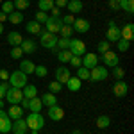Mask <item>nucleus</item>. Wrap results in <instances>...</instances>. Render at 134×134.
<instances>
[{"instance_id": "obj_1", "label": "nucleus", "mask_w": 134, "mask_h": 134, "mask_svg": "<svg viewBox=\"0 0 134 134\" xmlns=\"http://www.w3.org/2000/svg\"><path fill=\"white\" fill-rule=\"evenodd\" d=\"M25 124L29 127V131H41L45 127V118L41 113H29L25 118Z\"/></svg>"}, {"instance_id": "obj_2", "label": "nucleus", "mask_w": 134, "mask_h": 134, "mask_svg": "<svg viewBox=\"0 0 134 134\" xmlns=\"http://www.w3.org/2000/svg\"><path fill=\"white\" fill-rule=\"evenodd\" d=\"M7 82H9V86H13V88H18V90H21V88L29 82V81H27V75H25L23 72L16 70V72H13V73L9 75V81H7Z\"/></svg>"}, {"instance_id": "obj_3", "label": "nucleus", "mask_w": 134, "mask_h": 134, "mask_svg": "<svg viewBox=\"0 0 134 134\" xmlns=\"http://www.w3.org/2000/svg\"><path fill=\"white\" fill-rule=\"evenodd\" d=\"M107 77H109V72H107L105 66H98L97 64L95 68L90 70V81H93V82H102Z\"/></svg>"}, {"instance_id": "obj_4", "label": "nucleus", "mask_w": 134, "mask_h": 134, "mask_svg": "<svg viewBox=\"0 0 134 134\" xmlns=\"http://www.w3.org/2000/svg\"><path fill=\"white\" fill-rule=\"evenodd\" d=\"M40 43H41V47L45 48H48V50H54L55 47H57V36L55 34H52V32H41L40 34Z\"/></svg>"}, {"instance_id": "obj_5", "label": "nucleus", "mask_w": 134, "mask_h": 134, "mask_svg": "<svg viewBox=\"0 0 134 134\" xmlns=\"http://www.w3.org/2000/svg\"><path fill=\"white\" fill-rule=\"evenodd\" d=\"M4 98L9 102V105H13V104H20L21 98H23V93H21V90H18V88L9 86V90H7V93H5Z\"/></svg>"}, {"instance_id": "obj_6", "label": "nucleus", "mask_w": 134, "mask_h": 134, "mask_svg": "<svg viewBox=\"0 0 134 134\" xmlns=\"http://www.w3.org/2000/svg\"><path fill=\"white\" fill-rule=\"evenodd\" d=\"M102 61L105 64V68H114V66H118L120 64V57H118V54L113 50H107L102 54Z\"/></svg>"}, {"instance_id": "obj_7", "label": "nucleus", "mask_w": 134, "mask_h": 134, "mask_svg": "<svg viewBox=\"0 0 134 134\" xmlns=\"http://www.w3.org/2000/svg\"><path fill=\"white\" fill-rule=\"evenodd\" d=\"M64 25L61 18H55V16H48V20L45 21V29L47 32H52V34H57L61 31V27Z\"/></svg>"}, {"instance_id": "obj_8", "label": "nucleus", "mask_w": 134, "mask_h": 134, "mask_svg": "<svg viewBox=\"0 0 134 134\" xmlns=\"http://www.w3.org/2000/svg\"><path fill=\"white\" fill-rule=\"evenodd\" d=\"M105 40L109 43H116L120 40V27L114 23V21H109V27L105 31Z\"/></svg>"}, {"instance_id": "obj_9", "label": "nucleus", "mask_w": 134, "mask_h": 134, "mask_svg": "<svg viewBox=\"0 0 134 134\" xmlns=\"http://www.w3.org/2000/svg\"><path fill=\"white\" fill-rule=\"evenodd\" d=\"M68 50L72 52L73 55H81V57H82L84 54H86V43H84L82 40H70Z\"/></svg>"}, {"instance_id": "obj_10", "label": "nucleus", "mask_w": 134, "mask_h": 134, "mask_svg": "<svg viewBox=\"0 0 134 134\" xmlns=\"http://www.w3.org/2000/svg\"><path fill=\"white\" fill-rule=\"evenodd\" d=\"M47 116L50 118L52 122H61L63 118H64V109H63L61 105H50L48 107V111H47Z\"/></svg>"}, {"instance_id": "obj_11", "label": "nucleus", "mask_w": 134, "mask_h": 134, "mask_svg": "<svg viewBox=\"0 0 134 134\" xmlns=\"http://www.w3.org/2000/svg\"><path fill=\"white\" fill-rule=\"evenodd\" d=\"M11 125H13V120L7 116V111L0 109V132L7 134L11 131Z\"/></svg>"}, {"instance_id": "obj_12", "label": "nucleus", "mask_w": 134, "mask_h": 134, "mask_svg": "<svg viewBox=\"0 0 134 134\" xmlns=\"http://www.w3.org/2000/svg\"><path fill=\"white\" fill-rule=\"evenodd\" d=\"M113 93H114V97H118V98H124L125 95L129 93V86H127V82H124V79L116 81L113 84Z\"/></svg>"}, {"instance_id": "obj_13", "label": "nucleus", "mask_w": 134, "mask_h": 134, "mask_svg": "<svg viewBox=\"0 0 134 134\" xmlns=\"http://www.w3.org/2000/svg\"><path fill=\"white\" fill-rule=\"evenodd\" d=\"M90 21L88 20H82V18H75V21H73V25H72V29L73 32H79V34H84V32H88L90 31Z\"/></svg>"}, {"instance_id": "obj_14", "label": "nucleus", "mask_w": 134, "mask_h": 134, "mask_svg": "<svg viewBox=\"0 0 134 134\" xmlns=\"http://www.w3.org/2000/svg\"><path fill=\"white\" fill-rule=\"evenodd\" d=\"M11 131H13V134H27V132H29V127H27V124H25L23 118H18V120L13 122Z\"/></svg>"}, {"instance_id": "obj_15", "label": "nucleus", "mask_w": 134, "mask_h": 134, "mask_svg": "<svg viewBox=\"0 0 134 134\" xmlns=\"http://www.w3.org/2000/svg\"><path fill=\"white\" fill-rule=\"evenodd\" d=\"M98 64V57H97V54L93 52V54H84L82 55V66L84 68H88V70H91V68H95Z\"/></svg>"}, {"instance_id": "obj_16", "label": "nucleus", "mask_w": 134, "mask_h": 134, "mask_svg": "<svg viewBox=\"0 0 134 134\" xmlns=\"http://www.w3.org/2000/svg\"><path fill=\"white\" fill-rule=\"evenodd\" d=\"M120 38L125 41H132L134 40V23H125L120 29Z\"/></svg>"}, {"instance_id": "obj_17", "label": "nucleus", "mask_w": 134, "mask_h": 134, "mask_svg": "<svg viewBox=\"0 0 134 134\" xmlns=\"http://www.w3.org/2000/svg\"><path fill=\"white\" fill-rule=\"evenodd\" d=\"M72 77V73H70V70L66 68V66H59L57 70H55V81L61 84H66V81Z\"/></svg>"}, {"instance_id": "obj_18", "label": "nucleus", "mask_w": 134, "mask_h": 134, "mask_svg": "<svg viewBox=\"0 0 134 134\" xmlns=\"http://www.w3.org/2000/svg\"><path fill=\"white\" fill-rule=\"evenodd\" d=\"M11 120H18V118H23V109H21L20 104H13L9 105V113H7Z\"/></svg>"}, {"instance_id": "obj_19", "label": "nucleus", "mask_w": 134, "mask_h": 134, "mask_svg": "<svg viewBox=\"0 0 134 134\" xmlns=\"http://www.w3.org/2000/svg\"><path fill=\"white\" fill-rule=\"evenodd\" d=\"M21 41H23V36H21L20 32H16V31H13L7 34V43H9L11 47H20Z\"/></svg>"}, {"instance_id": "obj_20", "label": "nucleus", "mask_w": 134, "mask_h": 134, "mask_svg": "<svg viewBox=\"0 0 134 134\" xmlns=\"http://www.w3.org/2000/svg\"><path fill=\"white\" fill-rule=\"evenodd\" d=\"M21 93H23V98H34V97H38V88H36L34 84L27 82L21 88Z\"/></svg>"}, {"instance_id": "obj_21", "label": "nucleus", "mask_w": 134, "mask_h": 134, "mask_svg": "<svg viewBox=\"0 0 134 134\" xmlns=\"http://www.w3.org/2000/svg\"><path fill=\"white\" fill-rule=\"evenodd\" d=\"M34 68H36V64H34L31 59H21L20 72H23L25 75H31V73H34Z\"/></svg>"}, {"instance_id": "obj_22", "label": "nucleus", "mask_w": 134, "mask_h": 134, "mask_svg": "<svg viewBox=\"0 0 134 134\" xmlns=\"http://www.w3.org/2000/svg\"><path fill=\"white\" fill-rule=\"evenodd\" d=\"M25 31L29 32V34H38V36L43 32V31H41V23H38L36 20L27 21V23H25Z\"/></svg>"}, {"instance_id": "obj_23", "label": "nucleus", "mask_w": 134, "mask_h": 134, "mask_svg": "<svg viewBox=\"0 0 134 134\" xmlns=\"http://www.w3.org/2000/svg\"><path fill=\"white\" fill-rule=\"evenodd\" d=\"M20 48L23 50V54H34L36 52V41L34 40H23Z\"/></svg>"}, {"instance_id": "obj_24", "label": "nucleus", "mask_w": 134, "mask_h": 134, "mask_svg": "<svg viewBox=\"0 0 134 134\" xmlns=\"http://www.w3.org/2000/svg\"><path fill=\"white\" fill-rule=\"evenodd\" d=\"M66 7H68V11H70L72 14H77V13H81V11H82L84 4L81 2V0H68Z\"/></svg>"}, {"instance_id": "obj_25", "label": "nucleus", "mask_w": 134, "mask_h": 134, "mask_svg": "<svg viewBox=\"0 0 134 134\" xmlns=\"http://www.w3.org/2000/svg\"><path fill=\"white\" fill-rule=\"evenodd\" d=\"M40 98H41V104H43V105H47V107H50V105H55V104H57V97H55L54 93H50V91L45 93V95H41Z\"/></svg>"}, {"instance_id": "obj_26", "label": "nucleus", "mask_w": 134, "mask_h": 134, "mask_svg": "<svg viewBox=\"0 0 134 134\" xmlns=\"http://www.w3.org/2000/svg\"><path fill=\"white\" fill-rule=\"evenodd\" d=\"M7 20L13 23V25H18V23H23V13L21 11H13L7 14Z\"/></svg>"}, {"instance_id": "obj_27", "label": "nucleus", "mask_w": 134, "mask_h": 134, "mask_svg": "<svg viewBox=\"0 0 134 134\" xmlns=\"http://www.w3.org/2000/svg\"><path fill=\"white\" fill-rule=\"evenodd\" d=\"M81 79L79 77H70L68 81H66V88L70 90V91H79L81 90Z\"/></svg>"}, {"instance_id": "obj_28", "label": "nucleus", "mask_w": 134, "mask_h": 134, "mask_svg": "<svg viewBox=\"0 0 134 134\" xmlns=\"http://www.w3.org/2000/svg\"><path fill=\"white\" fill-rule=\"evenodd\" d=\"M43 107L41 104V98H38V97H34V98H31V102H29V111L31 113H40Z\"/></svg>"}, {"instance_id": "obj_29", "label": "nucleus", "mask_w": 134, "mask_h": 134, "mask_svg": "<svg viewBox=\"0 0 134 134\" xmlns=\"http://www.w3.org/2000/svg\"><path fill=\"white\" fill-rule=\"evenodd\" d=\"M120 9H124L127 14L134 13V0H120Z\"/></svg>"}, {"instance_id": "obj_30", "label": "nucleus", "mask_w": 134, "mask_h": 134, "mask_svg": "<svg viewBox=\"0 0 134 134\" xmlns=\"http://www.w3.org/2000/svg\"><path fill=\"white\" fill-rule=\"evenodd\" d=\"M111 125V118L107 116V114H100L98 118H97V127L98 129H105V127H109Z\"/></svg>"}, {"instance_id": "obj_31", "label": "nucleus", "mask_w": 134, "mask_h": 134, "mask_svg": "<svg viewBox=\"0 0 134 134\" xmlns=\"http://www.w3.org/2000/svg\"><path fill=\"white\" fill-rule=\"evenodd\" d=\"M72 55H73V54L68 50V48H66V50H57V59H59L61 63H70Z\"/></svg>"}, {"instance_id": "obj_32", "label": "nucleus", "mask_w": 134, "mask_h": 134, "mask_svg": "<svg viewBox=\"0 0 134 134\" xmlns=\"http://www.w3.org/2000/svg\"><path fill=\"white\" fill-rule=\"evenodd\" d=\"M38 7H40V11L48 13L54 7V0H38Z\"/></svg>"}, {"instance_id": "obj_33", "label": "nucleus", "mask_w": 134, "mask_h": 134, "mask_svg": "<svg viewBox=\"0 0 134 134\" xmlns=\"http://www.w3.org/2000/svg\"><path fill=\"white\" fill-rule=\"evenodd\" d=\"M13 4H14V9L16 11H21L23 13V11L31 5V0H13Z\"/></svg>"}, {"instance_id": "obj_34", "label": "nucleus", "mask_w": 134, "mask_h": 134, "mask_svg": "<svg viewBox=\"0 0 134 134\" xmlns=\"http://www.w3.org/2000/svg\"><path fill=\"white\" fill-rule=\"evenodd\" d=\"M75 77H79L81 81H90V70H88V68H84V66H79Z\"/></svg>"}, {"instance_id": "obj_35", "label": "nucleus", "mask_w": 134, "mask_h": 134, "mask_svg": "<svg viewBox=\"0 0 134 134\" xmlns=\"http://www.w3.org/2000/svg\"><path fill=\"white\" fill-rule=\"evenodd\" d=\"M113 77L116 79V81H122V79L125 77V70L122 68V66H120V64H118V66H114V68H113Z\"/></svg>"}, {"instance_id": "obj_36", "label": "nucleus", "mask_w": 134, "mask_h": 134, "mask_svg": "<svg viewBox=\"0 0 134 134\" xmlns=\"http://www.w3.org/2000/svg\"><path fill=\"white\" fill-rule=\"evenodd\" d=\"M34 20L38 21V23H45V21L48 20V13H45V11H36Z\"/></svg>"}, {"instance_id": "obj_37", "label": "nucleus", "mask_w": 134, "mask_h": 134, "mask_svg": "<svg viewBox=\"0 0 134 134\" xmlns=\"http://www.w3.org/2000/svg\"><path fill=\"white\" fill-rule=\"evenodd\" d=\"M14 11V4H13V0H5V2H2V13H5V14H9Z\"/></svg>"}, {"instance_id": "obj_38", "label": "nucleus", "mask_w": 134, "mask_h": 134, "mask_svg": "<svg viewBox=\"0 0 134 134\" xmlns=\"http://www.w3.org/2000/svg\"><path fill=\"white\" fill-rule=\"evenodd\" d=\"M68 47H70V38H57V47H55V48L66 50Z\"/></svg>"}, {"instance_id": "obj_39", "label": "nucleus", "mask_w": 134, "mask_h": 134, "mask_svg": "<svg viewBox=\"0 0 134 134\" xmlns=\"http://www.w3.org/2000/svg\"><path fill=\"white\" fill-rule=\"evenodd\" d=\"M34 73H36L38 77H47V75H48V68H47L45 64H38V66L34 68Z\"/></svg>"}, {"instance_id": "obj_40", "label": "nucleus", "mask_w": 134, "mask_h": 134, "mask_svg": "<svg viewBox=\"0 0 134 134\" xmlns=\"http://www.w3.org/2000/svg\"><path fill=\"white\" fill-rule=\"evenodd\" d=\"M97 50H98V54H104V52L111 50V43L107 41V40H104V41H100L97 45Z\"/></svg>"}, {"instance_id": "obj_41", "label": "nucleus", "mask_w": 134, "mask_h": 134, "mask_svg": "<svg viewBox=\"0 0 134 134\" xmlns=\"http://www.w3.org/2000/svg\"><path fill=\"white\" fill-rule=\"evenodd\" d=\"M59 34H61V38H70V36L73 34L72 25H63V27H61V31H59Z\"/></svg>"}, {"instance_id": "obj_42", "label": "nucleus", "mask_w": 134, "mask_h": 134, "mask_svg": "<svg viewBox=\"0 0 134 134\" xmlns=\"http://www.w3.org/2000/svg\"><path fill=\"white\" fill-rule=\"evenodd\" d=\"M129 45H131V41H125V40H118L116 41V47H118V52H127L129 50Z\"/></svg>"}, {"instance_id": "obj_43", "label": "nucleus", "mask_w": 134, "mask_h": 134, "mask_svg": "<svg viewBox=\"0 0 134 134\" xmlns=\"http://www.w3.org/2000/svg\"><path fill=\"white\" fill-rule=\"evenodd\" d=\"M48 90H50V93H59L63 90V84L61 82H57V81H54V82H48Z\"/></svg>"}, {"instance_id": "obj_44", "label": "nucleus", "mask_w": 134, "mask_h": 134, "mask_svg": "<svg viewBox=\"0 0 134 134\" xmlns=\"http://www.w3.org/2000/svg\"><path fill=\"white\" fill-rule=\"evenodd\" d=\"M70 64H72L73 68H79V66H82V57H81V55H72V59H70Z\"/></svg>"}, {"instance_id": "obj_45", "label": "nucleus", "mask_w": 134, "mask_h": 134, "mask_svg": "<svg viewBox=\"0 0 134 134\" xmlns=\"http://www.w3.org/2000/svg\"><path fill=\"white\" fill-rule=\"evenodd\" d=\"M7 90H9V82H7V81H0V98L5 97Z\"/></svg>"}, {"instance_id": "obj_46", "label": "nucleus", "mask_w": 134, "mask_h": 134, "mask_svg": "<svg viewBox=\"0 0 134 134\" xmlns=\"http://www.w3.org/2000/svg\"><path fill=\"white\" fill-rule=\"evenodd\" d=\"M21 55H23V50H21L20 47H13V50H11V57H13V59H20Z\"/></svg>"}, {"instance_id": "obj_47", "label": "nucleus", "mask_w": 134, "mask_h": 134, "mask_svg": "<svg viewBox=\"0 0 134 134\" xmlns=\"http://www.w3.org/2000/svg\"><path fill=\"white\" fill-rule=\"evenodd\" d=\"M61 20H63V23H64V25H73V21H75V16H73L72 13H68V14H64V16H63Z\"/></svg>"}, {"instance_id": "obj_48", "label": "nucleus", "mask_w": 134, "mask_h": 134, "mask_svg": "<svg viewBox=\"0 0 134 134\" xmlns=\"http://www.w3.org/2000/svg\"><path fill=\"white\" fill-rule=\"evenodd\" d=\"M0 81H9V72L0 68Z\"/></svg>"}, {"instance_id": "obj_49", "label": "nucleus", "mask_w": 134, "mask_h": 134, "mask_svg": "<svg viewBox=\"0 0 134 134\" xmlns=\"http://www.w3.org/2000/svg\"><path fill=\"white\" fill-rule=\"evenodd\" d=\"M66 4H68V0H54V5L59 7V9L61 7H66Z\"/></svg>"}, {"instance_id": "obj_50", "label": "nucleus", "mask_w": 134, "mask_h": 134, "mask_svg": "<svg viewBox=\"0 0 134 134\" xmlns=\"http://www.w3.org/2000/svg\"><path fill=\"white\" fill-rule=\"evenodd\" d=\"M109 7L113 11H118L120 9V2H116V0H109Z\"/></svg>"}, {"instance_id": "obj_51", "label": "nucleus", "mask_w": 134, "mask_h": 134, "mask_svg": "<svg viewBox=\"0 0 134 134\" xmlns=\"http://www.w3.org/2000/svg\"><path fill=\"white\" fill-rule=\"evenodd\" d=\"M50 11H52V16H55V18H61V9H59V7H55V5H54Z\"/></svg>"}, {"instance_id": "obj_52", "label": "nucleus", "mask_w": 134, "mask_h": 134, "mask_svg": "<svg viewBox=\"0 0 134 134\" xmlns=\"http://www.w3.org/2000/svg\"><path fill=\"white\" fill-rule=\"evenodd\" d=\"M5 20H7V14L0 11V23H4V21H5Z\"/></svg>"}, {"instance_id": "obj_53", "label": "nucleus", "mask_w": 134, "mask_h": 134, "mask_svg": "<svg viewBox=\"0 0 134 134\" xmlns=\"http://www.w3.org/2000/svg\"><path fill=\"white\" fill-rule=\"evenodd\" d=\"M0 109H4V98H0Z\"/></svg>"}, {"instance_id": "obj_54", "label": "nucleus", "mask_w": 134, "mask_h": 134, "mask_svg": "<svg viewBox=\"0 0 134 134\" xmlns=\"http://www.w3.org/2000/svg\"><path fill=\"white\" fill-rule=\"evenodd\" d=\"M2 32H4V25L0 23V34H2Z\"/></svg>"}, {"instance_id": "obj_55", "label": "nucleus", "mask_w": 134, "mask_h": 134, "mask_svg": "<svg viewBox=\"0 0 134 134\" xmlns=\"http://www.w3.org/2000/svg\"><path fill=\"white\" fill-rule=\"evenodd\" d=\"M31 134H40V131H31Z\"/></svg>"}, {"instance_id": "obj_56", "label": "nucleus", "mask_w": 134, "mask_h": 134, "mask_svg": "<svg viewBox=\"0 0 134 134\" xmlns=\"http://www.w3.org/2000/svg\"><path fill=\"white\" fill-rule=\"evenodd\" d=\"M73 134H81V131H73Z\"/></svg>"}, {"instance_id": "obj_57", "label": "nucleus", "mask_w": 134, "mask_h": 134, "mask_svg": "<svg viewBox=\"0 0 134 134\" xmlns=\"http://www.w3.org/2000/svg\"><path fill=\"white\" fill-rule=\"evenodd\" d=\"M0 4H2V0H0Z\"/></svg>"}, {"instance_id": "obj_58", "label": "nucleus", "mask_w": 134, "mask_h": 134, "mask_svg": "<svg viewBox=\"0 0 134 134\" xmlns=\"http://www.w3.org/2000/svg\"><path fill=\"white\" fill-rule=\"evenodd\" d=\"M116 2H120V0H116Z\"/></svg>"}]
</instances>
